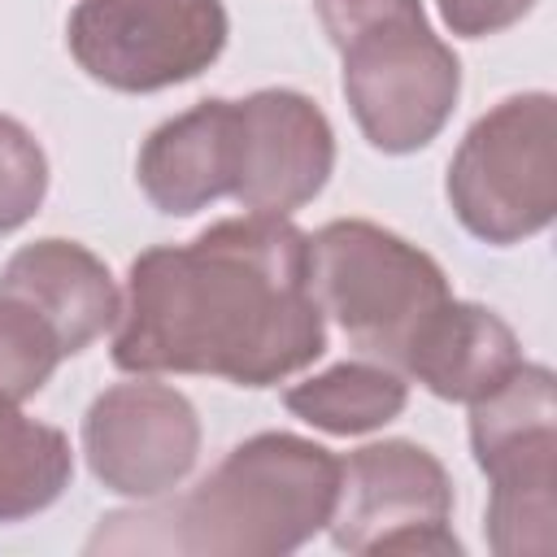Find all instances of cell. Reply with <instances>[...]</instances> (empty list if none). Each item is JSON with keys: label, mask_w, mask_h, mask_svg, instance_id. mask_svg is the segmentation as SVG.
<instances>
[{"label": "cell", "mask_w": 557, "mask_h": 557, "mask_svg": "<svg viewBox=\"0 0 557 557\" xmlns=\"http://www.w3.org/2000/svg\"><path fill=\"white\" fill-rule=\"evenodd\" d=\"M235 104L239 170L231 200H239L248 213H296L326 187L335 170V131L326 113L292 87H265Z\"/></svg>", "instance_id": "10"}, {"label": "cell", "mask_w": 557, "mask_h": 557, "mask_svg": "<svg viewBox=\"0 0 557 557\" xmlns=\"http://www.w3.org/2000/svg\"><path fill=\"white\" fill-rule=\"evenodd\" d=\"M344 61V100L387 157L426 148L457 109L461 65L431 30L422 0H313Z\"/></svg>", "instance_id": "3"}, {"label": "cell", "mask_w": 557, "mask_h": 557, "mask_svg": "<svg viewBox=\"0 0 557 557\" xmlns=\"http://www.w3.org/2000/svg\"><path fill=\"white\" fill-rule=\"evenodd\" d=\"M339 457L292 431L235 444L174 505L131 509L100 522L87 553L178 557H283L309 544L335 505Z\"/></svg>", "instance_id": "2"}, {"label": "cell", "mask_w": 557, "mask_h": 557, "mask_svg": "<svg viewBox=\"0 0 557 557\" xmlns=\"http://www.w3.org/2000/svg\"><path fill=\"white\" fill-rule=\"evenodd\" d=\"M535 9V0H440V17L461 39L496 35L513 22H522Z\"/></svg>", "instance_id": "18"}, {"label": "cell", "mask_w": 557, "mask_h": 557, "mask_svg": "<svg viewBox=\"0 0 557 557\" xmlns=\"http://www.w3.org/2000/svg\"><path fill=\"white\" fill-rule=\"evenodd\" d=\"M309 292L361 357L400 374L426 322L453 300L431 252L366 218H335L309 235Z\"/></svg>", "instance_id": "4"}, {"label": "cell", "mask_w": 557, "mask_h": 557, "mask_svg": "<svg viewBox=\"0 0 557 557\" xmlns=\"http://www.w3.org/2000/svg\"><path fill=\"white\" fill-rule=\"evenodd\" d=\"M453 483L435 453L413 440H379L339 461L331 540L344 553H431L457 557L448 527Z\"/></svg>", "instance_id": "8"}, {"label": "cell", "mask_w": 557, "mask_h": 557, "mask_svg": "<svg viewBox=\"0 0 557 557\" xmlns=\"http://www.w3.org/2000/svg\"><path fill=\"white\" fill-rule=\"evenodd\" d=\"M231 35L222 0H78L65 48L113 91H161L205 74Z\"/></svg>", "instance_id": "7"}, {"label": "cell", "mask_w": 557, "mask_h": 557, "mask_svg": "<svg viewBox=\"0 0 557 557\" xmlns=\"http://www.w3.org/2000/svg\"><path fill=\"white\" fill-rule=\"evenodd\" d=\"M518 366L522 344L500 313L470 300H448L418 335L405 361V379H418L440 400L470 405Z\"/></svg>", "instance_id": "13"}, {"label": "cell", "mask_w": 557, "mask_h": 557, "mask_svg": "<svg viewBox=\"0 0 557 557\" xmlns=\"http://www.w3.org/2000/svg\"><path fill=\"white\" fill-rule=\"evenodd\" d=\"M283 405L326 431V435H366L387 426L392 418H400V409L409 405V383L400 370L383 366V361H339L296 387H287Z\"/></svg>", "instance_id": "14"}, {"label": "cell", "mask_w": 557, "mask_h": 557, "mask_svg": "<svg viewBox=\"0 0 557 557\" xmlns=\"http://www.w3.org/2000/svg\"><path fill=\"white\" fill-rule=\"evenodd\" d=\"M83 453L109 492L126 500H161L200 457L196 405L152 374L113 383L83 418Z\"/></svg>", "instance_id": "9"}, {"label": "cell", "mask_w": 557, "mask_h": 557, "mask_svg": "<svg viewBox=\"0 0 557 557\" xmlns=\"http://www.w3.org/2000/svg\"><path fill=\"white\" fill-rule=\"evenodd\" d=\"M48 196V157L39 139L0 113V235L26 226Z\"/></svg>", "instance_id": "17"}, {"label": "cell", "mask_w": 557, "mask_h": 557, "mask_svg": "<svg viewBox=\"0 0 557 557\" xmlns=\"http://www.w3.org/2000/svg\"><path fill=\"white\" fill-rule=\"evenodd\" d=\"M239 170V104L200 100L196 109L161 122L135 161V178L152 209L191 218L235 191Z\"/></svg>", "instance_id": "11"}, {"label": "cell", "mask_w": 557, "mask_h": 557, "mask_svg": "<svg viewBox=\"0 0 557 557\" xmlns=\"http://www.w3.org/2000/svg\"><path fill=\"white\" fill-rule=\"evenodd\" d=\"M61 344L52 326L22 300L0 296V400L22 405L30 400L52 370L61 366Z\"/></svg>", "instance_id": "16"}, {"label": "cell", "mask_w": 557, "mask_h": 557, "mask_svg": "<svg viewBox=\"0 0 557 557\" xmlns=\"http://www.w3.org/2000/svg\"><path fill=\"white\" fill-rule=\"evenodd\" d=\"M470 448L492 483L483 531L500 557L557 548V379L522 361L470 400Z\"/></svg>", "instance_id": "5"}, {"label": "cell", "mask_w": 557, "mask_h": 557, "mask_svg": "<svg viewBox=\"0 0 557 557\" xmlns=\"http://www.w3.org/2000/svg\"><path fill=\"white\" fill-rule=\"evenodd\" d=\"M322 348L309 235L274 213L222 218L187 244L139 252L113 322V366L126 374H213L235 387H270Z\"/></svg>", "instance_id": "1"}, {"label": "cell", "mask_w": 557, "mask_h": 557, "mask_svg": "<svg viewBox=\"0 0 557 557\" xmlns=\"http://www.w3.org/2000/svg\"><path fill=\"white\" fill-rule=\"evenodd\" d=\"M70 474L74 453L65 431L0 400V522H26L57 505Z\"/></svg>", "instance_id": "15"}, {"label": "cell", "mask_w": 557, "mask_h": 557, "mask_svg": "<svg viewBox=\"0 0 557 557\" xmlns=\"http://www.w3.org/2000/svg\"><path fill=\"white\" fill-rule=\"evenodd\" d=\"M0 296L30 305L52 326L65 357L100 339L117 322V309H122L109 265L74 239L22 244L0 270Z\"/></svg>", "instance_id": "12"}, {"label": "cell", "mask_w": 557, "mask_h": 557, "mask_svg": "<svg viewBox=\"0 0 557 557\" xmlns=\"http://www.w3.org/2000/svg\"><path fill=\"white\" fill-rule=\"evenodd\" d=\"M457 222L496 248L540 235L557 213V100L505 96L457 144L444 178Z\"/></svg>", "instance_id": "6"}]
</instances>
